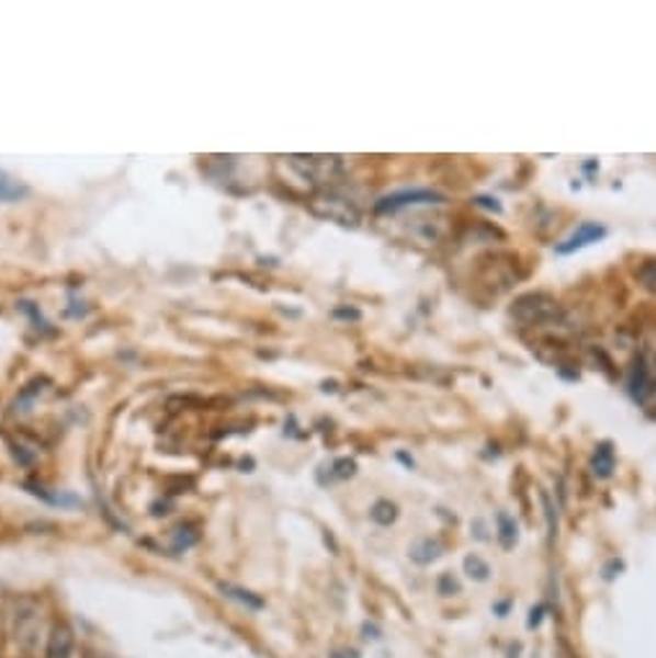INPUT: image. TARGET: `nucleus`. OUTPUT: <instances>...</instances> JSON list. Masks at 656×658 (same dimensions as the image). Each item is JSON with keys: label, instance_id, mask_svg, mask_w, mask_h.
<instances>
[{"label": "nucleus", "instance_id": "19", "mask_svg": "<svg viewBox=\"0 0 656 658\" xmlns=\"http://www.w3.org/2000/svg\"><path fill=\"white\" fill-rule=\"evenodd\" d=\"M543 503H545V517H548V530H551V537H553V535H556V526H558L556 509H553V503L545 494H543Z\"/></svg>", "mask_w": 656, "mask_h": 658}, {"label": "nucleus", "instance_id": "6", "mask_svg": "<svg viewBox=\"0 0 656 658\" xmlns=\"http://www.w3.org/2000/svg\"><path fill=\"white\" fill-rule=\"evenodd\" d=\"M427 202H442L440 194L427 192V189H414V192H398L393 196H385V200L377 202V212H393L400 207H408V204H427Z\"/></svg>", "mask_w": 656, "mask_h": 658}, {"label": "nucleus", "instance_id": "5", "mask_svg": "<svg viewBox=\"0 0 656 658\" xmlns=\"http://www.w3.org/2000/svg\"><path fill=\"white\" fill-rule=\"evenodd\" d=\"M76 650V633L68 623H55L49 631V638L42 650V658H72Z\"/></svg>", "mask_w": 656, "mask_h": 658}, {"label": "nucleus", "instance_id": "3", "mask_svg": "<svg viewBox=\"0 0 656 658\" xmlns=\"http://www.w3.org/2000/svg\"><path fill=\"white\" fill-rule=\"evenodd\" d=\"M512 316L524 326H548L561 318V307L548 295H522L512 307Z\"/></svg>", "mask_w": 656, "mask_h": 658}, {"label": "nucleus", "instance_id": "22", "mask_svg": "<svg viewBox=\"0 0 656 658\" xmlns=\"http://www.w3.org/2000/svg\"><path fill=\"white\" fill-rule=\"evenodd\" d=\"M337 316H347V318H360V313H357V310H337Z\"/></svg>", "mask_w": 656, "mask_h": 658}, {"label": "nucleus", "instance_id": "17", "mask_svg": "<svg viewBox=\"0 0 656 658\" xmlns=\"http://www.w3.org/2000/svg\"><path fill=\"white\" fill-rule=\"evenodd\" d=\"M223 594L225 597H230V599H238L240 604H246V606H251V610H261V599H257L251 594V591H244V589H236V587H230V583H223Z\"/></svg>", "mask_w": 656, "mask_h": 658}, {"label": "nucleus", "instance_id": "15", "mask_svg": "<svg viewBox=\"0 0 656 658\" xmlns=\"http://www.w3.org/2000/svg\"><path fill=\"white\" fill-rule=\"evenodd\" d=\"M465 574H468V579L473 581H486L488 574H491V568H488V563L484 558H478V555H468V558L463 560Z\"/></svg>", "mask_w": 656, "mask_h": 658}, {"label": "nucleus", "instance_id": "8", "mask_svg": "<svg viewBox=\"0 0 656 658\" xmlns=\"http://www.w3.org/2000/svg\"><path fill=\"white\" fill-rule=\"evenodd\" d=\"M604 236H608V230L602 228V225H597V223H585V225H579L577 228V232H574L572 238L568 240H564V243H561L556 251L558 253H574V251H579V248H585V246H589V243H597V240H602Z\"/></svg>", "mask_w": 656, "mask_h": 658}, {"label": "nucleus", "instance_id": "12", "mask_svg": "<svg viewBox=\"0 0 656 658\" xmlns=\"http://www.w3.org/2000/svg\"><path fill=\"white\" fill-rule=\"evenodd\" d=\"M370 519L381 526H391L398 519V507L391 501H377L373 509H370Z\"/></svg>", "mask_w": 656, "mask_h": 658}, {"label": "nucleus", "instance_id": "1", "mask_svg": "<svg viewBox=\"0 0 656 658\" xmlns=\"http://www.w3.org/2000/svg\"><path fill=\"white\" fill-rule=\"evenodd\" d=\"M49 631L53 627H47L45 606H42L39 599L21 597L13 602L9 635L16 658H39V646L42 640L47 643Z\"/></svg>", "mask_w": 656, "mask_h": 658}, {"label": "nucleus", "instance_id": "2", "mask_svg": "<svg viewBox=\"0 0 656 658\" xmlns=\"http://www.w3.org/2000/svg\"><path fill=\"white\" fill-rule=\"evenodd\" d=\"M629 393L641 406H646L648 400L656 398V347H646L644 351H638V356L633 360L629 375Z\"/></svg>", "mask_w": 656, "mask_h": 658}, {"label": "nucleus", "instance_id": "21", "mask_svg": "<svg viewBox=\"0 0 656 658\" xmlns=\"http://www.w3.org/2000/svg\"><path fill=\"white\" fill-rule=\"evenodd\" d=\"M543 612H545V606H538V610H532V612H530V614H532V617H530V627H538V625H541Z\"/></svg>", "mask_w": 656, "mask_h": 658}, {"label": "nucleus", "instance_id": "7", "mask_svg": "<svg viewBox=\"0 0 656 658\" xmlns=\"http://www.w3.org/2000/svg\"><path fill=\"white\" fill-rule=\"evenodd\" d=\"M316 212L318 215L337 219V223H341V225H357V219H360V215H357V209L352 207V204L339 200V196H324V200H318Z\"/></svg>", "mask_w": 656, "mask_h": 658}, {"label": "nucleus", "instance_id": "10", "mask_svg": "<svg viewBox=\"0 0 656 658\" xmlns=\"http://www.w3.org/2000/svg\"><path fill=\"white\" fill-rule=\"evenodd\" d=\"M592 470L597 478H610L612 470H615V452H612L608 442L597 447L595 457H592Z\"/></svg>", "mask_w": 656, "mask_h": 658}, {"label": "nucleus", "instance_id": "20", "mask_svg": "<svg viewBox=\"0 0 656 658\" xmlns=\"http://www.w3.org/2000/svg\"><path fill=\"white\" fill-rule=\"evenodd\" d=\"M453 591H457L455 579H450V576H442V579H440V594L450 597V594H453Z\"/></svg>", "mask_w": 656, "mask_h": 658}, {"label": "nucleus", "instance_id": "4", "mask_svg": "<svg viewBox=\"0 0 656 658\" xmlns=\"http://www.w3.org/2000/svg\"><path fill=\"white\" fill-rule=\"evenodd\" d=\"M290 163L295 168H301L303 175H308L313 181H328L333 179V173L341 171V160L339 158H326V156H295L290 158Z\"/></svg>", "mask_w": 656, "mask_h": 658}, {"label": "nucleus", "instance_id": "16", "mask_svg": "<svg viewBox=\"0 0 656 658\" xmlns=\"http://www.w3.org/2000/svg\"><path fill=\"white\" fill-rule=\"evenodd\" d=\"M636 280H638L641 287L654 292V295H656V259L641 263L638 272H636Z\"/></svg>", "mask_w": 656, "mask_h": 658}, {"label": "nucleus", "instance_id": "18", "mask_svg": "<svg viewBox=\"0 0 656 658\" xmlns=\"http://www.w3.org/2000/svg\"><path fill=\"white\" fill-rule=\"evenodd\" d=\"M354 463L352 460H339L337 465H333V475H337V478H349V475H354Z\"/></svg>", "mask_w": 656, "mask_h": 658}, {"label": "nucleus", "instance_id": "9", "mask_svg": "<svg viewBox=\"0 0 656 658\" xmlns=\"http://www.w3.org/2000/svg\"><path fill=\"white\" fill-rule=\"evenodd\" d=\"M29 189L24 181H19L16 175L0 171V202L3 204H16L21 200H26Z\"/></svg>", "mask_w": 656, "mask_h": 658}, {"label": "nucleus", "instance_id": "13", "mask_svg": "<svg viewBox=\"0 0 656 658\" xmlns=\"http://www.w3.org/2000/svg\"><path fill=\"white\" fill-rule=\"evenodd\" d=\"M417 232L425 243H437L444 236V223L442 219H419Z\"/></svg>", "mask_w": 656, "mask_h": 658}, {"label": "nucleus", "instance_id": "14", "mask_svg": "<svg viewBox=\"0 0 656 658\" xmlns=\"http://www.w3.org/2000/svg\"><path fill=\"white\" fill-rule=\"evenodd\" d=\"M411 558L421 563V566H425V563L437 560L440 558V543H437V540H421V543L411 551Z\"/></svg>", "mask_w": 656, "mask_h": 658}, {"label": "nucleus", "instance_id": "11", "mask_svg": "<svg viewBox=\"0 0 656 658\" xmlns=\"http://www.w3.org/2000/svg\"><path fill=\"white\" fill-rule=\"evenodd\" d=\"M497 526H499V543L501 547H514L517 543V522L509 514H505V511H499L497 514Z\"/></svg>", "mask_w": 656, "mask_h": 658}]
</instances>
